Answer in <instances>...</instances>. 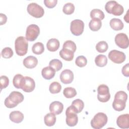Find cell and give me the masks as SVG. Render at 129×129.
Wrapping results in <instances>:
<instances>
[{"label": "cell", "instance_id": "1", "mask_svg": "<svg viewBox=\"0 0 129 129\" xmlns=\"http://www.w3.org/2000/svg\"><path fill=\"white\" fill-rule=\"evenodd\" d=\"M23 95L18 91L12 92L5 100V105L9 108H14L24 100Z\"/></svg>", "mask_w": 129, "mask_h": 129}, {"label": "cell", "instance_id": "2", "mask_svg": "<svg viewBox=\"0 0 129 129\" xmlns=\"http://www.w3.org/2000/svg\"><path fill=\"white\" fill-rule=\"evenodd\" d=\"M28 43L27 39L23 36H19L16 38L15 42V48L17 55L23 56L28 51Z\"/></svg>", "mask_w": 129, "mask_h": 129}, {"label": "cell", "instance_id": "3", "mask_svg": "<svg viewBox=\"0 0 129 129\" xmlns=\"http://www.w3.org/2000/svg\"><path fill=\"white\" fill-rule=\"evenodd\" d=\"M78 111L75 107L71 105L67 108L66 111V123L68 126H74L78 122Z\"/></svg>", "mask_w": 129, "mask_h": 129}, {"label": "cell", "instance_id": "4", "mask_svg": "<svg viewBox=\"0 0 129 129\" xmlns=\"http://www.w3.org/2000/svg\"><path fill=\"white\" fill-rule=\"evenodd\" d=\"M108 118L106 114L103 112H98L96 114L91 120V125L94 129L102 128L107 122Z\"/></svg>", "mask_w": 129, "mask_h": 129}, {"label": "cell", "instance_id": "5", "mask_svg": "<svg viewBox=\"0 0 129 129\" xmlns=\"http://www.w3.org/2000/svg\"><path fill=\"white\" fill-rule=\"evenodd\" d=\"M27 10L30 15L36 18H41L44 14L43 8L35 3H32L28 4Z\"/></svg>", "mask_w": 129, "mask_h": 129}, {"label": "cell", "instance_id": "6", "mask_svg": "<svg viewBox=\"0 0 129 129\" xmlns=\"http://www.w3.org/2000/svg\"><path fill=\"white\" fill-rule=\"evenodd\" d=\"M97 99L102 102H106L110 98L109 87L105 85H100L97 88Z\"/></svg>", "mask_w": 129, "mask_h": 129}, {"label": "cell", "instance_id": "7", "mask_svg": "<svg viewBox=\"0 0 129 129\" xmlns=\"http://www.w3.org/2000/svg\"><path fill=\"white\" fill-rule=\"evenodd\" d=\"M40 33L39 27L36 24H31L27 27L26 39L29 41H34Z\"/></svg>", "mask_w": 129, "mask_h": 129}, {"label": "cell", "instance_id": "8", "mask_svg": "<svg viewBox=\"0 0 129 129\" xmlns=\"http://www.w3.org/2000/svg\"><path fill=\"white\" fill-rule=\"evenodd\" d=\"M84 29V23L80 19H75L71 23L70 30L72 33L75 36L81 35Z\"/></svg>", "mask_w": 129, "mask_h": 129}, {"label": "cell", "instance_id": "9", "mask_svg": "<svg viewBox=\"0 0 129 129\" xmlns=\"http://www.w3.org/2000/svg\"><path fill=\"white\" fill-rule=\"evenodd\" d=\"M108 58L113 62L115 63H121L125 60L126 57L125 54L122 52L117 50H111L108 54Z\"/></svg>", "mask_w": 129, "mask_h": 129}, {"label": "cell", "instance_id": "10", "mask_svg": "<svg viewBox=\"0 0 129 129\" xmlns=\"http://www.w3.org/2000/svg\"><path fill=\"white\" fill-rule=\"evenodd\" d=\"M114 40L116 44L119 47L125 49L128 47V38L126 34L123 33H118L115 36Z\"/></svg>", "mask_w": 129, "mask_h": 129}, {"label": "cell", "instance_id": "11", "mask_svg": "<svg viewBox=\"0 0 129 129\" xmlns=\"http://www.w3.org/2000/svg\"><path fill=\"white\" fill-rule=\"evenodd\" d=\"M35 87L34 80L29 77H24V82L21 89L25 92H31L34 90Z\"/></svg>", "mask_w": 129, "mask_h": 129}, {"label": "cell", "instance_id": "12", "mask_svg": "<svg viewBox=\"0 0 129 129\" xmlns=\"http://www.w3.org/2000/svg\"><path fill=\"white\" fill-rule=\"evenodd\" d=\"M60 80L64 84L71 83L74 80V74L73 72L69 69L62 71L60 75Z\"/></svg>", "mask_w": 129, "mask_h": 129}, {"label": "cell", "instance_id": "13", "mask_svg": "<svg viewBox=\"0 0 129 129\" xmlns=\"http://www.w3.org/2000/svg\"><path fill=\"white\" fill-rule=\"evenodd\" d=\"M116 123L121 128H129V114L127 113L119 115L117 118Z\"/></svg>", "mask_w": 129, "mask_h": 129}, {"label": "cell", "instance_id": "14", "mask_svg": "<svg viewBox=\"0 0 129 129\" xmlns=\"http://www.w3.org/2000/svg\"><path fill=\"white\" fill-rule=\"evenodd\" d=\"M49 109L50 112L54 113L55 115H58L62 112L63 105L59 101H53L50 103Z\"/></svg>", "mask_w": 129, "mask_h": 129}, {"label": "cell", "instance_id": "15", "mask_svg": "<svg viewBox=\"0 0 129 129\" xmlns=\"http://www.w3.org/2000/svg\"><path fill=\"white\" fill-rule=\"evenodd\" d=\"M23 63L26 68L33 69L37 66L38 60L36 57L32 55H29L24 59Z\"/></svg>", "mask_w": 129, "mask_h": 129}, {"label": "cell", "instance_id": "16", "mask_svg": "<svg viewBox=\"0 0 129 129\" xmlns=\"http://www.w3.org/2000/svg\"><path fill=\"white\" fill-rule=\"evenodd\" d=\"M55 71L50 66L46 67L42 69L41 75L43 78L46 80H50L54 77L55 74Z\"/></svg>", "mask_w": 129, "mask_h": 129}, {"label": "cell", "instance_id": "17", "mask_svg": "<svg viewBox=\"0 0 129 129\" xmlns=\"http://www.w3.org/2000/svg\"><path fill=\"white\" fill-rule=\"evenodd\" d=\"M9 118L12 121L19 123L23 121L24 119V115L19 111H13L10 113Z\"/></svg>", "mask_w": 129, "mask_h": 129}, {"label": "cell", "instance_id": "18", "mask_svg": "<svg viewBox=\"0 0 129 129\" xmlns=\"http://www.w3.org/2000/svg\"><path fill=\"white\" fill-rule=\"evenodd\" d=\"M60 43L58 39L56 38L50 39L47 42L46 47L47 49L51 52L56 51L59 47Z\"/></svg>", "mask_w": 129, "mask_h": 129}, {"label": "cell", "instance_id": "19", "mask_svg": "<svg viewBox=\"0 0 129 129\" xmlns=\"http://www.w3.org/2000/svg\"><path fill=\"white\" fill-rule=\"evenodd\" d=\"M109 25L112 29L116 31L122 30L124 26L122 21L118 18L111 19L110 21Z\"/></svg>", "mask_w": 129, "mask_h": 129}, {"label": "cell", "instance_id": "20", "mask_svg": "<svg viewBox=\"0 0 129 129\" xmlns=\"http://www.w3.org/2000/svg\"><path fill=\"white\" fill-rule=\"evenodd\" d=\"M60 56L66 61H71L74 57V52L69 49L62 48L59 52Z\"/></svg>", "mask_w": 129, "mask_h": 129}, {"label": "cell", "instance_id": "21", "mask_svg": "<svg viewBox=\"0 0 129 129\" xmlns=\"http://www.w3.org/2000/svg\"><path fill=\"white\" fill-rule=\"evenodd\" d=\"M126 106V102L118 99H114L112 103L113 108L118 111H122L125 109Z\"/></svg>", "mask_w": 129, "mask_h": 129}, {"label": "cell", "instance_id": "22", "mask_svg": "<svg viewBox=\"0 0 129 129\" xmlns=\"http://www.w3.org/2000/svg\"><path fill=\"white\" fill-rule=\"evenodd\" d=\"M101 20L97 18L92 19L89 23V28L93 31H97L99 30L101 28Z\"/></svg>", "mask_w": 129, "mask_h": 129}, {"label": "cell", "instance_id": "23", "mask_svg": "<svg viewBox=\"0 0 129 129\" xmlns=\"http://www.w3.org/2000/svg\"><path fill=\"white\" fill-rule=\"evenodd\" d=\"M44 121L46 126H53L56 122V117L55 114L52 112L46 114L44 117Z\"/></svg>", "mask_w": 129, "mask_h": 129}, {"label": "cell", "instance_id": "24", "mask_svg": "<svg viewBox=\"0 0 129 129\" xmlns=\"http://www.w3.org/2000/svg\"><path fill=\"white\" fill-rule=\"evenodd\" d=\"M24 80V77L21 74L16 75L13 79V84L17 89H21Z\"/></svg>", "mask_w": 129, "mask_h": 129}, {"label": "cell", "instance_id": "25", "mask_svg": "<svg viewBox=\"0 0 129 129\" xmlns=\"http://www.w3.org/2000/svg\"><path fill=\"white\" fill-rule=\"evenodd\" d=\"M124 11L123 7L117 2H116L112 7L110 13L114 16H120L121 15Z\"/></svg>", "mask_w": 129, "mask_h": 129}, {"label": "cell", "instance_id": "26", "mask_svg": "<svg viewBox=\"0 0 129 129\" xmlns=\"http://www.w3.org/2000/svg\"><path fill=\"white\" fill-rule=\"evenodd\" d=\"M96 64L99 67H103L107 63V58L105 55L99 54L95 58Z\"/></svg>", "mask_w": 129, "mask_h": 129}, {"label": "cell", "instance_id": "27", "mask_svg": "<svg viewBox=\"0 0 129 129\" xmlns=\"http://www.w3.org/2000/svg\"><path fill=\"white\" fill-rule=\"evenodd\" d=\"M32 52L35 54H41L44 51V45L42 42H38L33 44L32 47Z\"/></svg>", "mask_w": 129, "mask_h": 129}, {"label": "cell", "instance_id": "28", "mask_svg": "<svg viewBox=\"0 0 129 129\" xmlns=\"http://www.w3.org/2000/svg\"><path fill=\"white\" fill-rule=\"evenodd\" d=\"M104 17L105 15L103 11L98 9H93L90 12V17L92 19L97 18L102 20L104 18Z\"/></svg>", "mask_w": 129, "mask_h": 129}, {"label": "cell", "instance_id": "29", "mask_svg": "<svg viewBox=\"0 0 129 129\" xmlns=\"http://www.w3.org/2000/svg\"><path fill=\"white\" fill-rule=\"evenodd\" d=\"M63 94L67 98H72L77 95L76 89L73 87L65 88L63 91Z\"/></svg>", "mask_w": 129, "mask_h": 129}, {"label": "cell", "instance_id": "30", "mask_svg": "<svg viewBox=\"0 0 129 129\" xmlns=\"http://www.w3.org/2000/svg\"><path fill=\"white\" fill-rule=\"evenodd\" d=\"M61 89V85L57 82H53L50 84L49 87V92L52 94L58 93Z\"/></svg>", "mask_w": 129, "mask_h": 129}, {"label": "cell", "instance_id": "31", "mask_svg": "<svg viewBox=\"0 0 129 129\" xmlns=\"http://www.w3.org/2000/svg\"><path fill=\"white\" fill-rule=\"evenodd\" d=\"M49 66L53 68L55 71H58L62 68V63L58 59H53L50 61Z\"/></svg>", "mask_w": 129, "mask_h": 129}, {"label": "cell", "instance_id": "32", "mask_svg": "<svg viewBox=\"0 0 129 129\" xmlns=\"http://www.w3.org/2000/svg\"><path fill=\"white\" fill-rule=\"evenodd\" d=\"M108 45L107 43L105 41H101L96 45V49L100 53H104L107 50Z\"/></svg>", "mask_w": 129, "mask_h": 129}, {"label": "cell", "instance_id": "33", "mask_svg": "<svg viewBox=\"0 0 129 129\" xmlns=\"http://www.w3.org/2000/svg\"><path fill=\"white\" fill-rule=\"evenodd\" d=\"M72 105L75 107L78 113L81 112L83 110L84 107V103L83 101L80 99H77L74 100L72 102Z\"/></svg>", "mask_w": 129, "mask_h": 129}, {"label": "cell", "instance_id": "34", "mask_svg": "<svg viewBox=\"0 0 129 129\" xmlns=\"http://www.w3.org/2000/svg\"><path fill=\"white\" fill-rule=\"evenodd\" d=\"M75 6L71 3H68L64 4L63 7L62 11L67 15H71L74 12Z\"/></svg>", "mask_w": 129, "mask_h": 129}, {"label": "cell", "instance_id": "35", "mask_svg": "<svg viewBox=\"0 0 129 129\" xmlns=\"http://www.w3.org/2000/svg\"><path fill=\"white\" fill-rule=\"evenodd\" d=\"M62 48L69 49L73 52H75L77 49V46L75 43L72 40H67L63 44Z\"/></svg>", "mask_w": 129, "mask_h": 129}, {"label": "cell", "instance_id": "36", "mask_svg": "<svg viewBox=\"0 0 129 129\" xmlns=\"http://www.w3.org/2000/svg\"><path fill=\"white\" fill-rule=\"evenodd\" d=\"M13 51L11 48L6 47L3 49L1 52V55L3 58H10L13 55Z\"/></svg>", "mask_w": 129, "mask_h": 129}, {"label": "cell", "instance_id": "37", "mask_svg": "<svg viewBox=\"0 0 129 129\" xmlns=\"http://www.w3.org/2000/svg\"><path fill=\"white\" fill-rule=\"evenodd\" d=\"M87 59L83 55L78 56L75 60L76 64L80 68L85 67L87 64Z\"/></svg>", "mask_w": 129, "mask_h": 129}, {"label": "cell", "instance_id": "38", "mask_svg": "<svg viewBox=\"0 0 129 129\" xmlns=\"http://www.w3.org/2000/svg\"><path fill=\"white\" fill-rule=\"evenodd\" d=\"M114 99H121L126 102L127 99V95L124 91H119L115 94Z\"/></svg>", "mask_w": 129, "mask_h": 129}, {"label": "cell", "instance_id": "39", "mask_svg": "<svg viewBox=\"0 0 129 129\" xmlns=\"http://www.w3.org/2000/svg\"><path fill=\"white\" fill-rule=\"evenodd\" d=\"M1 89L6 88L8 87L9 84V79L6 76H2L1 77Z\"/></svg>", "mask_w": 129, "mask_h": 129}, {"label": "cell", "instance_id": "40", "mask_svg": "<svg viewBox=\"0 0 129 129\" xmlns=\"http://www.w3.org/2000/svg\"><path fill=\"white\" fill-rule=\"evenodd\" d=\"M57 3V0H44V3L45 6L49 9L54 8Z\"/></svg>", "mask_w": 129, "mask_h": 129}, {"label": "cell", "instance_id": "41", "mask_svg": "<svg viewBox=\"0 0 129 129\" xmlns=\"http://www.w3.org/2000/svg\"><path fill=\"white\" fill-rule=\"evenodd\" d=\"M116 2L115 1H109L108 2H107L106 4H105V10L106 11L110 14V11H111V9L112 8V7H113V5L116 3Z\"/></svg>", "mask_w": 129, "mask_h": 129}, {"label": "cell", "instance_id": "42", "mask_svg": "<svg viewBox=\"0 0 129 129\" xmlns=\"http://www.w3.org/2000/svg\"><path fill=\"white\" fill-rule=\"evenodd\" d=\"M121 72L123 76L126 77H129V63H127L122 68Z\"/></svg>", "mask_w": 129, "mask_h": 129}, {"label": "cell", "instance_id": "43", "mask_svg": "<svg viewBox=\"0 0 129 129\" xmlns=\"http://www.w3.org/2000/svg\"><path fill=\"white\" fill-rule=\"evenodd\" d=\"M0 20H1V22H0L1 25L5 24L7 22V17L6 15L3 13H1L0 14Z\"/></svg>", "mask_w": 129, "mask_h": 129}, {"label": "cell", "instance_id": "44", "mask_svg": "<svg viewBox=\"0 0 129 129\" xmlns=\"http://www.w3.org/2000/svg\"><path fill=\"white\" fill-rule=\"evenodd\" d=\"M128 10L127 11V13H126V15L125 16H124V21H125L127 23H128V16H127V15H128Z\"/></svg>", "mask_w": 129, "mask_h": 129}]
</instances>
